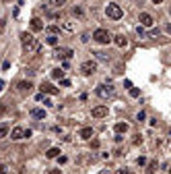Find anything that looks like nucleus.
Listing matches in <instances>:
<instances>
[{"instance_id":"nucleus-1","label":"nucleus","mask_w":171,"mask_h":174,"mask_svg":"<svg viewBox=\"0 0 171 174\" xmlns=\"http://www.w3.org/2000/svg\"><path fill=\"white\" fill-rule=\"evenodd\" d=\"M21 44H23V48H25L27 54H31V52H37V50H39V42H37L31 33H23V35H21Z\"/></svg>"},{"instance_id":"nucleus-2","label":"nucleus","mask_w":171,"mask_h":174,"mask_svg":"<svg viewBox=\"0 0 171 174\" xmlns=\"http://www.w3.org/2000/svg\"><path fill=\"white\" fill-rule=\"evenodd\" d=\"M105 15H107L111 21H120V19H122V15H124V11H122L118 4H107V9H105Z\"/></svg>"},{"instance_id":"nucleus-3","label":"nucleus","mask_w":171,"mask_h":174,"mask_svg":"<svg viewBox=\"0 0 171 174\" xmlns=\"http://www.w3.org/2000/svg\"><path fill=\"white\" fill-rule=\"evenodd\" d=\"M93 39L99 42V44H109L111 42V35H109L107 29H95L93 31Z\"/></svg>"},{"instance_id":"nucleus-4","label":"nucleus","mask_w":171,"mask_h":174,"mask_svg":"<svg viewBox=\"0 0 171 174\" xmlns=\"http://www.w3.org/2000/svg\"><path fill=\"white\" fill-rule=\"evenodd\" d=\"M95 93H97L99 97H103V100H107V97L114 95V87H111V85H99V87L95 89Z\"/></svg>"},{"instance_id":"nucleus-5","label":"nucleus","mask_w":171,"mask_h":174,"mask_svg":"<svg viewBox=\"0 0 171 174\" xmlns=\"http://www.w3.org/2000/svg\"><path fill=\"white\" fill-rule=\"evenodd\" d=\"M80 70H82L85 75H93V73L97 70V62H95V60H85V62L80 64Z\"/></svg>"},{"instance_id":"nucleus-6","label":"nucleus","mask_w":171,"mask_h":174,"mask_svg":"<svg viewBox=\"0 0 171 174\" xmlns=\"http://www.w3.org/2000/svg\"><path fill=\"white\" fill-rule=\"evenodd\" d=\"M39 89H41V93H47V95H58V93H60V89L54 87L52 83H41V87H39Z\"/></svg>"},{"instance_id":"nucleus-7","label":"nucleus","mask_w":171,"mask_h":174,"mask_svg":"<svg viewBox=\"0 0 171 174\" xmlns=\"http://www.w3.org/2000/svg\"><path fill=\"white\" fill-rule=\"evenodd\" d=\"M138 21H140V25H142V27H153V23H155V19H153L148 12H140Z\"/></svg>"},{"instance_id":"nucleus-8","label":"nucleus","mask_w":171,"mask_h":174,"mask_svg":"<svg viewBox=\"0 0 171 174\" xmlns=\"http://www.w3.org/2000/svg\"><path fill=\"white\" fill-rule=\"evenodd\" d=\"M109 114V108L107 106H97V108H93V118H103V116Z\"/></svg>"},{"instance_id":"nucleus-9","label":"nucleus","mask_w":171,"mask_h":174,"mask_svg":"<svg viewBox=\"0 0 171 174\" xmlns=\"http://www.w3.org/2000/svg\"><path fill=\"white\" fill-rule=\"evenodd\" d=\"M54 54H56L58 58H72V54H74V52H72L70 48H58V46H56V52H54Z\"/></svg>"},{"instance_id":"nucleus-10","label":"nucleus","mask_w":171,"mask_h":174,"mask_svg":"<svg viewBox=\"0 0 171 174\" xmlns=\"http://www.w3.org/2000/svg\"><path fill=\"white\" fill-rule=\"evenodd\" d=\"M25 137V128H21V127H15L11 131V139L12 141H19V139H23Z\"/></svg>"},{"instance_id":"nucleus-11","label":"nucleus","mask_w":171,"mask_h":174,"mask_svg":"<svg viewBox=\"0 0 171 174\" xmlns=\"http://www.w3.org/2000/svg\"><path fill=\"white\" fill-rule=\"evenodd\" d=\"M17 89L21 93H31V89H33V83L31 81H21L19 85H17Z\"/></svg>"},{"instance_id":"nucleus-12","label":"nucleus","mask_w":171,"mask_h":174,"mask_svg":"<svg viewBox=\"0 0 171 174\" xmlns=\"http://www.w3.org/2000/svg\"><path fill=\"white\" fill-rule=\"evenodd\" d=\"M31 116L37 118V120H46V110H44V108H33V110H31Z\"/></svg>"},{"instance_id":"nucleus-13","label":"nucleus","mask_w":171,"mask_h":174,"mask_svg":"<svg viewBox=\"0 0 171 174\" xmlns=\"http://www.w3.org/2000/svg\"><path fill=\"white\" fill-rule=\"evenodd\" d=\"M79 137L80 139H91L93 137V127H85L79 131Z\"/></svg>"},{"instance_id":"nucleus-14","label":"nucleus","mask_w":171,"mask_h":174,"mask_svg":"<svg viewBox=\"0 0 171 174\" xmlns=\"http://www.w3.org/2000/svg\"><path fill=\"white\" fill-rule=\"evenodd\" d=\"M114 42H115V46L118 48H126L128 46V37H126V35H115Z\"/></svg>"},{"instance_id":"nucleus-15","label":"nucleus","mask_w":171,"mask_h":174,"mask_svg":"<svg viewBox=\"0 0 171 174\" xmlns=\"http://www.w3.org/2000/svg\"><path fill=\"white\" fill-rule=\"evenodd\" d=\"M31 29H33V31H41V29H44V21L37 19V17L31 19Z\"/></svg>"},{"instance_id":"nucleus-16","label":"nucleus","mask_w":171,"mask_h":174,"mask_svg":"<svg viewBox=\"0 0 171 174\" xmlns=\"http://www.w3.org/2000/svg\"><path fill=\"white\" fill-rule=\"evenodd\" d=\"M114 131L118 133V135H124V133H128V125H126V122H115Z\"/></svg>"},{"instance_id":"nucleus-17","label":"nucleus","mask_w":171,"mask_h":174,"mask_svg":"<svg viewBox=\"0 0 171 174\" xmlns=\"http://www.w3.org/2000/svg\"><path fill=\"white\" fill-rule=\"evenodd\" d=\"M93 54H95V58L105 60V62H109V60H111V54H109V52H101V50H99V52H93Z\"/></svg>"},{"instance_id":"nucleus-18","label":"nucleus","mask_w":171,"mask_h":174,"mask_svg":"<svg viewBox=\"0 0 171 174\" xmlns=\"http://www.w3.org/2000/svg\"><path fill=\"white\" fill-rule=\"evenodd\" d=\"M58 155H60V149H58V147H52V149L46 151V158H50V160H54V158H58Z\"/></svg>"},{"instance_id":"nucleus-19","label":"nucleus","mask_w":171,"mask_h":174,"mask_svg":"<svg viewBox=\"0 0 171 174\" xmlns=\"http://www.w3.org/2000/svg\"><path fill=\"white\" fill-rule=\"evenodd\" d=\"M72 15H74V17H79V19H82V17H85V11H82V6H79V4H76V6L72 9Z\"/></svg>"},{"instance_id":"nucleus-20","label":"nucleus","mask_w":171,"mask_h":174,"mask_svg":"<svg viewBox=\"0 0 171 174\" xmlns=\"http://www.w3.org/2000/svg\"><path fill=\"white\" fill-rule=\"evenodd\" d=\"M157 168H159V162L155 160V162H150V164H148L147 172H148V174H155V172H157Z\"/></svg>"},{"instance_id":"nucleus-21","label":"nucleus","mask_w":171,"mask_h":174,"mask_svg":"<svg viewBox=\"0 0 171 174\" xmlns=\"http://www.w3.org/2000/svg\"><path fill=\"white\" fill-rule=\"evenodd\" d=\"M66 4V0H50V6H54V9H62Z\"/></svg>"},{"instance_id":"nucleus-22","label":"nucleus","mask_w":171,"mask_h":174,"mask_svg":"<svg viewBox=\"0 0 171 174\" xmlns=\"http://www.w3.org/2000/svg\"><path fill=\"white\" fill-rule=\"evenodd\" d=\"M60 33V27H58V25H50V27H47V35H58Z\"/></svg>"},{"instance_id":"nucleus-23","label":"nucleus","mask_w":171,"mask_h":174,"mask_svg":"<svg viewBox=\"0 0 171 174\" xmlns=\"http://www.w3.org/2000/svg\"><path fill=\"white\" fill-rule=\"evenodd\" d=\"M8 131H11L8 125H0V139H4V137L8 135Z\"/></svg>"},{"instance_id":"nucleus-24","label":"nucleus","mask_w":171,"mask_h":174,"mask_svg":"<svg viewBox=\"0 0 171 174\" xmlns=\"http://www.w3.org/2000/svg\"><path fill=\"white\" fill-rule=\"evenodd\" d=\"M50 46H58V35H47V39H46Z\"/></svg>"},{"instance_id":"nucleus-25","label":"nucleus","mask_w":171,"mask_h":174,"mask_svg":"<svg viewBox=\"0 0 171 174\" xmlns=\"http://www.w3.org/2000/svg\"><path fill=\"white\" fill-rule=\"evenodd\" d=\"M52 77H54V79H62V77H64V70L54 69V70H52Z\"/></svg>"},{"instance_id":"nucleus-26","label":"nucleus","mask_w":171,"mask_h":174,"mask_svg":"<svg viewBox=\"0 0 171 174\" xmlns=\"http://www.w3.org/2000/svg\"><path fill=\"white\" fill-rule=\"evenodd\" d=\"M4 29H6V19H0V37L4 33Z\"/></svg>"},{"instance_id":"nucleus-27","label":"nucleus","mask_w":171,"mask_h":174,"mask_svg":"<svg viewBox=\"0 0 171 174\" xmlns=\"http://www.w3.org/2000/svg\"><path fill=\"white\" fill-rule=\"evenodd\" d=\"M64 29H66V31H74V23H72V21L64 23Z\"/></svg>"},{"instance_id":"nucleus-28","label":"nucleus","mask_w":171,"mask_h":174,"mask_svg":"<svg viewBox=\"0 0 171 174\" xmlns=\"http://www.w3.org/2000/svg\"><path fill=\"white\" fill-rule=\"evenodd\" d=\"M130 95H132V97H138V95H140V89H138V87H132V89H130Z\"/></svg>"},{"instance_id":"nucleus-29","label":"nucleus","mask_w":171,"mask_h":174,"mask_svg":"<svg viewBox=\"0 0 171 174\" xmlns=\"http://www.w3.org/2000/svg\"><path fill=\"white\" fill-rule=\"evenodd\" d=\"M136 120H138V122H144V120H147V114H144V112H138Z\"/></svg>"},{"instance_id":"nucleus-30","label":"nucleus","mask_w":171,"mask_h":174,"mask_svg":"<svg viewBox=\"0 0 171 174\" xmlns=\"http://www.w3.org/2000/svg\"><path fill=\"white\" fill-rule=\"evenodd\" d=\"M89 37H91L89 33H82V35H80V42H82V44H87V42H89Z\"/></svg>"},{"instance_id":"nucleus-31","label":"nucleus","mask_w":171,"mask_h":174,"mask_svg":"<svg viewBox=\"0 0 171 174\" xmlns=\"http://www.w3.org/2000/svg\"><path fill=\"white\" fill-rule=\"evenodd\" d=\"M115 174H132L128 168H120V170H115Z\"/></svg>"},{"instance_id":"nucleus-32","label":"nucleus","mask_w":171,"mask_h":174,"mask_svg":"<svg viewBox=\"0 0 171 174\" xmlns=\"http://www.w3.org/2000/svg\"><path fill=\"white\" fill-rule=\"evenodd\" d=\"M136 31L142 35V37H147V31H144V27H142V25H140V27H136Z\"/></svg>"},{"instance_id":"nucleus-33","label":"nucleus","mask_w":171,"mask_h":174,"mask_svg":"<svg viewBox=\"0 0 171 174\" xmlns=\"http://www.w3.org/2000/svg\"><path fill=\"white\" fill-rule=\"evenodd\" d=\"M2 69H4V70L11 69V60H4V62H2Z\"/></svg>"},{"instance_id":"nucleus-34","label":"nucleus","mask_w":171,"mask_h":174,"mask_svg":"<svg viewBox=\"0 0 171 174\" xmlns=\"http://www.w3.org/2000/svg\"><path fill=\"white\" fill-rule=\"evenodd\" d=\"M136 162H138V166H144V164H147V158H144V155H142V158H138Z\"/></svg>"},{"instance_id":"nucleus-35","label":"nucleus","mask_w":171,"mask_h":174,"mask_svg":"<svg viewBox=\"0 0 171 174\" xmlns=\"http://www.w3.org/2000/svg\"><path fill=\"white\" fill-rule=\"evenodd\" d=\"M47 174H60V168H52V170H47Z\"/></svg>"},{"instance_id":"nucleus-36","label":"nucleus","mask_w":171,"mask_h":174,"mask_svg":"<svg viewBox=\"0 0 171 174\" xmlns=\"http://www.w3.org/2000/svg\"><path fill=\"white\" fill-rule=\"evenodd\" d=\"M62 87H70V81H68V79H62Z\"/></svg>"},{"instance_id":"nucleus-37","label":"nucleus","mask_w":171,"mask_h":174,"mask_svg":"<svg viewBox=\"0 0 171 174\" xmlns=\"http://www.w3.org/2000/svg\"><path fill=\"white\" fill-rule=\"evenodd\" d=\"M4 87H6V83H4V81H0V93L4 91Z\"/></svg>"},{"instance_id":"nucleus-38","label":"nucleus","mask_w":171,"mask_h":174,"mask_svg":"<svg viewBox=\"0 0 171 174\" xmlns=\"http://www.w3.org/2000/svg\"><path fill=\"white\" fill-rule=\"evenodd\" d=\"M165 31H167V33H171V23H167V25H165Z\"/></svg>"},{"instance_id":"nucleus-39","label":"nucleus","mask_w":171,"mask_h":174,"mask_svg":"<svg viewBox=\"0 0 171 174\" xmlns=\"http://www.w3.org/2000/svg\"><path fill=\"white\" fill-rule=\"evenodd\" d=\"M6 172V166H2V164H0V174H4Z\"/></svg>"},{"instance_id":"nucleus-40","label":"nucleus","mask_w":171,"mask_h":174,"mask_svg":"<svg viewBox=\"0 0 171 174\" xmlns=\"http://www.w3.org/2000/svg\"><path fill=\"white\" fill-rule=\"evenodd\" d=\"M150 2H155V4H163V0H150Z\"/></svg>"},{"instance_id":"nucleus-41","label":"nucleus","mask_w":171,"mask_h":174,"mask_svg":"<svg viewBox=\"0 0 171 174\" xmlns=\"http://www.w3.org/2000/svg\"><path fill=\"white\" fill-rule=\"evenodd\" d=\"M99 174H109V170H101V172H99Z\"/></svg>"},{"instance_id":"nucleus-42","label":"nucleus","mask_w":171,"mask_h":174,"mask_svg":"<svg viewBox=\"0 0 171 174\" xmlns=\"http://www.w3.org/2000/svg\"><path fill=\"white\" fill-rule=\"evenodd\" d=\"M0 112H2V106H0Z\"/></svg>"},{"instance_id":"nucleus-43","label":"nucleus","mask_w":171,"mask_h":174,"mask_svg":"<svg viewBox=\"0 0 171 174\" xmlns=\"http://www.w3.org/2000/svg\"><path fill=\"white\" fill-rule=\"evenodd\" d=\"M169 174H171V168H169Z\"/></svg>"}]
</instances>
